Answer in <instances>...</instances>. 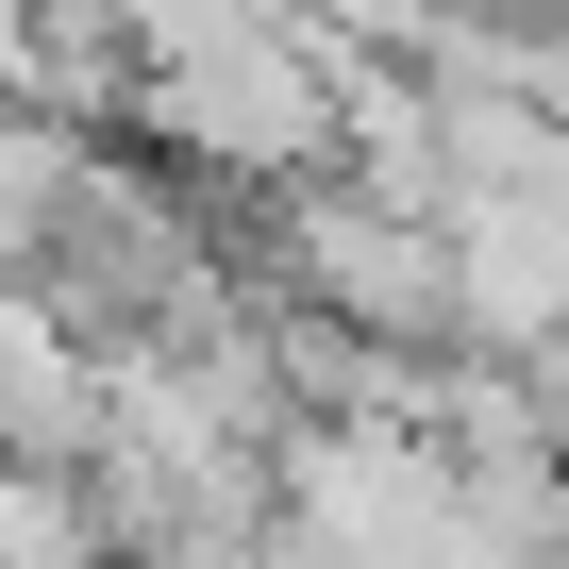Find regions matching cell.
<instances>
[{
  "instance_id": "2",
  "label": "cell",
  "mask_w": 569,
  "mask_h": 569,
  "mask_svg": "<svg viewBox=\"0 0 569 569\" xmlns=\"http://www.w3.org/2000/svg\"><path fill=\"white\" fill-rule=\"evenodd\" d=\"M218 234L151 184V168H118V151H84L68 168V201H51V234H34V302L84 336V352H151L184 302H218Z\"/></svg>"
},
{
  "instance_id": "1",
  "label": "cell",
  "mask_w": 569,
  "mask_h": 569,
  "mask_svg": "<svg viewBox=\"0 0 569 569\" xmlns=\"http://www.w3.org/2000/svg\"><path fill=\"white\" fill-rule=\"evenodd\" d=\"M336 84H352V51L302 34V18L134 51V118H151V151H184V168H218V184H302V168H336Z\"/></svg>"
},
{
  "instance_id": "6",
  "label": "cell",
  "mask_w": 569,
  "mask_h": 569,
  "mask_svg": "<svg viewBox=\"0 0 569 569\" xmlns=\"http://www.w3.org/2000/svg\"><path fill=\"white\" fill-rule=\"evenodd\" d=\"M168 569H268V552H168Z\"/></svg>"
},
{
  "instance_id": "3",
  "label": "cell",
  "mask_w": 569,
  "mask_h": 569,
  "mask_svg": "<svg viewBox=\"0 0 569 569\" xmlns=\"http://www.w3.org/2000/svg\"><path fill=\"white\" fill-rule=\"evenodd\" d=\"M436 268H452V336L486 369H536V336L569 302V201H452L436 218Z\"/></svg>"
},
{
  "instance_id": "5",
  "label": "cell",
  "mask_w": 569,
  "mask_h": 569,
  "mask_svg": "<svg viewBox=\"0 0 569 569\" xmlns=\"http://www.w3.org/2000/svg\"><path fill=\"white\" fill-rule=\"evenodd\" d=\"M68 168H84V134H51L34 101H0V284H34V234H51Z\"/></svg>"
},
{
  "instance_id": "4",
  "label": "cell",
  "mask_w": 569,
  "mask_h": 569,
  "mask_svg": "<svg viewBox=\"0 0 569 569\" xmlns=\"http://www.w3.org/2000/svg\"><path fill=\"white\" fill-rule=\"evenodd\" d=\"M84 436H101V352L34 302V284H0V469L68 486V469H84Z\"/></svg>"
}]
</instances>
